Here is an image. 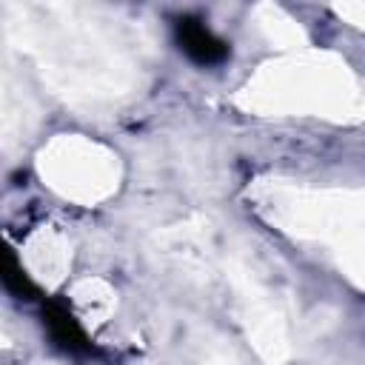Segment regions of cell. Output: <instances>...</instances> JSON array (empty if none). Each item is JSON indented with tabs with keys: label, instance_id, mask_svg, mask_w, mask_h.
I'll return each mask as SVG.
<instances>
[{
	"label": "cell",
	"instance_id": "cell-1",
	"mask_svg": "<svg viewBox=\"0 0 365 365\" xmlns=\"http://www.w3.org/2000/svg\"><path fill=\"white\" fill-rule=\"evenodd\" d=\"M177 37H180V48H182L191 60H197V63H205V66H208V63H220V60L228 54L225 43L217 40V37L205 29V23H200V20L182 17L180 26H177Z\"/></svg>",
	"mask_w": 365,
	"mask_h": 365
}]
</instances>
